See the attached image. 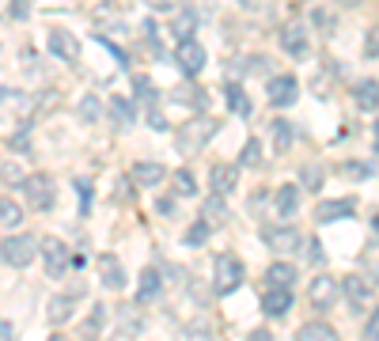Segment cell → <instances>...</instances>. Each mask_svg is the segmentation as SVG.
I'll list each match as a JSON object with an SVG mask.
<instances>
[{"mask_svg":"<svg viewBox=\"0 0 379 341\" xmlns=\"http://www.w3.org/2000/svg\"><path fill=\"white\" fill-rule=\"evenodd\" d=\"M216 129H220V122L216 118H190V122H182V129H178V152H182V156H194V152H202L209 140L216 137Z\"/></svg>","mask_w":379,"mask_h":341,"instance_id":"6da1fadb","label":"cell"},{"mask_svg":"<svg viewBox=\"0 0 379 341\" xmlns=\"http://www.w3.org/2000/svg\"><path fill=\"white\" fill-rule=\"evenodd\" d=\"M23 194H27V205L35 208V213H50L53 201H57V182H53V174L35 171V174H27Z\"/></svg>","mask_w":379,"mask_h":341,"instance_id":"7a4b0ae2","label":"cell"},{"mask_svg":"<svg viewBox=\"0 0 379 341\" xmlns=\"http://www.w3.org/2000/svg\"><path fill=\"white\" fill-rule=\"evenodd\" d=\"M243 284V262L236 255H220L213 262V292L216 296H231Z\"/></svg>","mask_w":379,"mask_h":341,"instance_id":"3957f363","label":"cell"},{"mask_svg":"<svg viewBox=\"0 0 379 341\" xmlns=\"http://www.w3.org/2000/svg\"><path fill=\"white\" fill-rule=\"evenodd\" d=\"M35 255H38V239L35 235H8V239H0V258H4L12 269L31 266V258H35Z\"/></svg>","mask_w":379,"mask_h":341,"instance_id":"277c9868","label":"cell"},{"mask_svg":"<svg viewBox=\"0 0 379 341\" xmlns=\"http://www.w3.org/2000/svg\"><path fill=\"white\" fill-rule=\"evenodd\" d=\"M262 239H265V247H270L273 255H296V250L304 247V235H300L296 228H288V224H281V228H265Z\"/></svg>","mask_w":379,"mask_h":341,"instance_id":"5b68a950","label":"cell"},{"mask_svg":"<svg viewBox=\"0 0 379 341\" xmlns=\"http://www.w3.org/2000/svg\"><path fill=\"white\" fill-rule=\"evenodd\" d=\"M42 258H46V273H50V277H61V273L69 269V247H65V239H57V235L42 239Z\"/></svg>","mask_w":379,"mask_h":341,"instance_id":"8992f818","label":"cell"},{"mask_svg":"<svg viewBox=\"0 0 379 341\" xmlns=\"http://www.w3.org/2000/svg\"><path fill=\"white\" fill-rule=\"evenodd\" d=\"M175 61H178V69H182L186 76H197V72L205 69V46H202V42H194V38L178 42Z\"/></svg>","mask_w":379,"mask_h":341,"instance_id":"52a82bcc","label":"cell"},{"mask_svg":"<svg viewBox=\"0 0 379 341\" xmlns=\"http://www.w3.org/2000/svg\"><path fill=\"white\" fill-rule=\"evenodd\" d=\"M50 53H53V57H61L65 65H72L76 57H80V42H76L72 30L53 27V30H50Z\"/></svg>","mask_w":379,"mask_h":341,"instance_id":"ba28073f","label":"cell"},{"mask_svg":"<svg viewBox=\"0 0 379 341\" xmlns=\"http://www.w3.org/2000/svg\"><path fill=\"white\" fill-rule=\"evenodd\" d=\"M265 95H270L273 106H292L300 99V80L296 76H273L270 87H265Z\"/></svg>","mask_w":379,"mask_h":341,"instance_id":"9c48e42d","label":"cell"},{"mask_svg":"<svg viewBox=\"0 0 379 341\" xmlns=\"http://www.w3.org/2000/svg\"><path fill=\"white\" fill-rule=\"evenodd\" d=\"M129 179L137 186H144V190H155V186L167 179V167H163V163H155V160H141V163H133Z\"/></svg>","mask_w":379,"mask_h":341,"instance_id":"30bf717a","label":"cell"},{"mask_svg":"<svg viewBox=\"0 0 379 341\" xmlns=\"http://www.w3.org/2000/svg\"><path fill=\"white\" fill-rule=\"evenodd\" d=\"M281 46H285L288 57L304 61L307 53H311V46H307V35H304V23H288V27H281Z\"/></svg>","mask_w":379,"mask_h":341,"instance_id":"8fae6325","label":"cell"},{"mask_svg":"<svg viewBox=\"0 0 379 341\" xmlns=\"http://www.w3.org/2000/svg\"><path fill=\"white\" fill-rule=\"evenodd\" d=\"M338 292H341V284L334 277H326V273L315 277V281H311V289H307V296H311V303H315V307H330L334 300H338Z\"/></svg>","mask_w":379,"mask_h":341,"instance_id":"7c38bea8","label":"cell"},{"mask_svg":"<svg viewBox=\"0 0 379 341\" xmlns=\"http://www.w3.org/2000/svg\"><path fill=\"white\" fill-rule=\"evenodd\" d=\"M273 208H277V216H296L300 213V186H292V182L277 186L273 190Z\"/></svg>","mask_w":379,"mask_h":341,"instance_id":"4fadbf2b","label":"cell"},{"mask_svg":"<svg viewBox=\"0 0 379 341\" xmlns=\"http://www.w3.org/2000/svg\"><path fill=\"white\" fill-rule=\"evenodd\" d=\"M99 281L106 284V289H121L126 284V269H121V262L114 255H99Z\"/></svg>","mask_w":379,"mask_h":341,"instance_id":"5bb4252c","label":"cell"},{"mask_svg":"<svg viewBox=\"0 0 379 341\" xmlns=\"http://www.w3.org/2000/svg\"><path fill=\"white\" fill-rule=\"evenodd\" d=\"M209 179H213V194H231L236 190V179H239V167H231V163H216L213 171H209Z\"/></svg>","mask_w":379,"mask_h":341,"instance_id":"9a60e30c","label":"cell"},{"mask_svg":"<svg viewBox=\"0 0 379 341\" xmlns=\"http://www.w3.org/2000/svg\"><path fill=\"white\" fill-rule=\"evenodd\" d=\"M118 326H121V334H126V337H141L144 334V311H141V303L121 307V311H118Z\"/></svg>","mask_w":379,"mask_h":341,"instance_id":"2e32d148","label":"cell"},{"mask_svg":"<svg viewBox=\"0 0 379 341\" xmlns=\"http://www.w3.org/2000/svg\"><path fill=\"white\" fill-rule=\"evenodd\" d=\"M288 307H292V289H265V296H262L265 315H285Z\"/></svg>","mask_w":379,"mask_h":341,"instance_id":"e0dca14e","label":"cell"},{"mask_svg":"<svg viewBox=\"0 0 379 341\" xmlns=\"http://www.w3.org/2000/svg\"><path fill=\"white\" fill-rule=\"evenodd\" d=\"M341 216H353V201H349V197H341V201H322L315 208L319 224H330V220H341Z\"/></svg>","mask_w":379,"mask_h":341,"instance_id":"ac0fdd59","label":"cell"},{"mask_svg":"<svg viewBox=\"0 0 379 341\" xmlns=\"http://www.w3.org/2000/svg\"><path fill=\"white\" fill-rule=\"evenodd\" d=\"M202 220L209 228H220V224H228V205H224V197L220 194H209V201L202 208Z\"/></svg>","mask_w":379,"mask_h":341,"instance_id":"d6986e66","label":"cell"},{"mask_svg":"<svg viewBox=\"0 0 379 341\" xmlns=\"http://www.w3.org/2000/svg\"><path fill=\"white\" fill-rule=\"evenodd\" d=\"M273 152H288L292 148V140H296V129H292V122L288 118H273Z\"/></svg>","mask_w":379,"mask_h":341,"instance_id":"ffe728a7","label":"cell"},{"mask_svg":"<svg viewBox=\"0 0 379 341\" xmlns=\"http://www.w3.org/2000/svg\"><path fill=\"white\" fill-rule=\"evenodd\" d=\"M72 311H76V296H53L50 307H46V318H50L53 326H61Z\"/></svg>","mask_w":379,"mask_h":341,"instance_id":"44dd1931","label":"cell"},{"mask_svg":"<svg viewBox=\"0 0 379 341\" xmlns=\"http://www.w3.org/2000/svg\"><path fill=\"white\" fill-rule=\"evenodd\" d=\"M160 269H144L141 273V289H137V303L144 307V303H152L155 296H160Z\"/></svg>","mask_w":379,"mask_h":341,"instance_id":"7402d4cb","label":"cell"},{"mask_svg":"<svg viewBox=\"0 0 379 341\" xmlns=\"http://www.w3.org/2000/svg\"><path fill=\"white\" fill-rule=\"evenodd\" d=\"M103 323H106V307H103V303H95V307H92V315L84 318V330H80L84 341H99V337H103Z\"/></svg>","mask_w":379,"mask_h":341,"instance_id":"603a6c76","label":"cell"},{"mask_svg":"<svg viewBox=\"0 0 379 341\" xmlns=\"http://www.w3.org/2000/svg\"><path fill=\"white\" fill-rule=\"evenodd\" d=\"M353 99H356V106H364V110H375V106H379V84H375V80H364V84H356V87H353Z\"/></svg>","mask_w":379,"mask_h":341,"instance_id":"cb8c5ba5","label":"cell"},{"mask_svg":"<svg viewBox=\"0 0 379 341\" xmlns=\"http://www.w3.org/2000/svg\"><path fill=\"white\" fill-rule=\"evenodd\" d=\"M228 106H231V114H239V118H251V95L243 91L239 84H228Z\"/></svg>","mask_w":379,"mask_h":341,"instance_id":"d4e9b609","label":"cell"},{"mask_svg":"<svg viewBox=\"0 0 379 341\" xmlns=\"http://www.w3.org/2000/svg\"><path fill=\"white\" fill-rule=\"evenodd\" d=\"M292 281H296V266H288V262L270 266V289H292Z\"/></svg>","mask_w":379,"mask_h":341,"instance_id":"484cf974","label":"cell"},{"mask_svg":"<svg viewBox=\"0 0 379 341\" xmlns=\"http://www.w3.org/2000/svg\"><path fill=\"white\" fill-rule=\"evenodd\" d=\"M296 341H338V334H334L330 326H322V323H304Z\"/></svg>","mask_w":379,"mask_h":341,"instance_id":"4316f807","label":"cell"},{"mask_svg":"<svg viewBox=\"0 0 379 341\" xmlns=\"http://www.w3.org/2000/svg\"><path fill=\"white\" fill-rule=\"evenodd\" d=\"M341 292L349 296V303H356V307H361V303L368 300V296H372V289H368V284H364L361 277H356V273H353V277H345V281H341Z\"/></svg>","mask_w":379,"mask_h":341,"instance_id":"83f0119b","label":"cell"},{"mask_svg":"<svg viewBox=\"0 0 379 341\" xmlns=\"http://www.w3.org/2000/svg\"><path fill=\"white\" fill-rule=\"evenodd\" d=\"M80 118H84V122H99V118H103V99L87 91V95L80 99Z\"/></svg>","mask_w":379,"mask_h":341,"instance_id":"f1b7e54d","label":"cell"},{"mask_svg":"<svg viewBox=\"0 0 379 341\" xmlns=\"http://www.w3.org/2000/svg\"><path fill=\"white\" fill-rule=\"evenodd\" d=\"M0 224H4V228H19V224H23V208L4 197V201H0Z\"/></svg>","mask_w":379,"mask_h":341,"instance_id":"f546056e","label":"cell"},{"mask_svg":"<svg viewBox=\"0 0 379 341\" xmlns=\"http://www.w3.org/2000/svg\"><path fill=\"white\" fill-rule=\"evenodd\" d=\"M110 114H114L118 125H133V103L129 99H114V103H110Z\"/></svg>","mask_w":379,"mask_h":341,"instance_id":"4dcf8cb0","label":"cell"},{"mask_svg":"<svg viewBox=\"0 0 379 341\" xmlns=\"http://www.w3.org/2000/svg\"><path fill=\"white\" fill-rule=\"evenodd\" d=\"M311 23H315L322 35H330V30L338 27V23H334V16H330V8H322V4H319V8H311Z\"/></svg>","mask_w":379,"mask_h":341,"instance_id":"1f68e13d","label":"cell"},{"mask_svg":"<svg viewBox=\"0 0 379 341\" xmlns=\"http://www.w3.org/2000/svg\"><path fill=\"white\" fill-rule=\"evenodd\" d=\"M175 190H178V197H194L197 194L194 174H190V171H175Z\"/></svg>","mask_w":379,"mask_h":341,"instance_id":"d6a6232c","label":"cell"},{"mask_svg":"<svg viewBox=\"0 0 379 341\" xmlns=\"http://www.w3.org/2000/svg\"><path fill=\"white\" fill-rule=\"evenodd\" d=\"M133 87H137V99H141V103H155V99H160V91H155V84L148 80V76H137Z\"/></svg>","mask_w":379,"mask_h":341,"instance_id":"836d02e7","label":"cell"},{"mask_svg":"<svg viewBox=\"0 0 379 341\" xmlns=\"http://www.w3.org/2000/svg\"><path fill=\"white\" fill-rule=\"evenodd\" d=\"M0 179H4L8 186H23L27 174H23V167H19V163H0Z\"/></svg>","mask_w":379,"mask_h":341,"instance_id":"e575fe53","label":"cell"},{"mask_svg":"<svg viewBox=\"0 0 379 341\" xmlns=\"http://www.w3.org/2000/svg\"><path fill=\"white\" fill-rule=\"evenodd\" d=\"M209 232H213V228H209L205 220H197V224H194V228H190V232H186V247H202L205 239H209Z\"/></svg>","mask_w":379,"mask_h":341,"instance_id":"d590c367","label":"cell"},{"mask_svg":"<svg viewBox=\"0 0 379 341\" xmlns=\"http://www.w3.org/2000/svg\"><path fill=\"white\" fill-rule=\"evenodd\" d=\"M182 341H213V330H209L205 323H190L182 330Z\"/></svg>","mask_w":379,"mask_h":341,"instance_id":"8d00e7d4","label":"cell"},{"mask_svg":"<svg viewBox=\"0 0 379 341\" xmlns=\"http://www.w3.org/2000/svg\"><path fill=\"white\" fill-rule=\"evenodd\" d=\"M243 163H247V167H258L262 163V145L258 140H247V145H243Z\"/></svg>","mask_w":379,"mask_h":341,"instance_id":"74e56055","label":"cell"},{"mask_svg":"<svg viewBox=\"0 0 379 341\" xmlns=\"http://www.w3.org/2000/svg\"><path fill=\"white\" fill-rule=\"evenodd\" d=\"M364 57H379V23L368 27V35H364Z\"/></svg>","mask_w":379,"mask_h":341,"instance_id":"f35d334b","label":"cell"},{"mask_svg":"<svg viewBox=\"0 0 379 341\" xmlns=\"http://www.w3.org/2000/svg\"><path fill=\"white\" fill-rule=\"evenodd\" d=\"M190 30H194V16L182 12V16L175 19V35H178V42H186V38H190Z\"/></svg>","mask_w":379,"mask_h":341,"instance_id":"ab89813d","label":"cell"},{"mask_svg":"<svg viewBox=\"0 0 379 341\" xmlns=\"http://www.w3.org/2000/svg\"><path fill=\"white\" fill-rule=\"evenodd\" d=\"M300 179H304L307 190H319V186H322V171H319V167H307L304 174H300Z\"/></svg>","mask_w":379,"mask_h":341,"instance_id":"60d3db41","label":"cell"},{"mask_svg":"<svg viewBox=\"0 0 379 341\" xmlns=\"http://www.w3.org/2000/svg\"><path fill=\"white\" fill-rule=\"evenodd\" d=\"M341 174H356V179H368V174H372V167H368V163H341Z\"/></svg>","mask_w":379,"mask_h":341,"instance_id":"b9f144b4","label":"cell"},{"mask_svg":"<svg viewBox=\"0 0 379 341\" xmlns=\"http://www.w3.org/2000/svg\"><path fill=\"white\" fill-rule=\"evenodd\" d=\"M364 337H368V341H379V311L368 315V323H364Z\"/></svg>","mask_w":379,"mask_h":341,"instance_id":"7bdbcfd3","label":"cell"},{"mask_svg":"<svg viewBox=\"0 0 379 341\" xmlns=\"http://www.w3.org/2000/svg\"><path fill=\"white\" fill-rule=\"evenodd\" d=\"M27 4H31V0H12V16L23 19V16H27Z\"/></svg>","mask_w":379,"mask_h":341,"instance_id":"ee69618b","label":"cell"},{"mask_svg":"<svg viewBox=\"0 0 379 341\" xmlns=\"http://www.w3.org/2000/svg\"><path fill=\"white\" fill-rule=\"evenodd\" d=\"M247 341H273V334H270V330H251Z\"/></svg>","mask_w":379,"mask_h":341,"instance_id":"f6af8a7d","label":"cell"},{"mask_svg":"<svg viewBox=\"0 0 379 341\" xmlns=\"http://www.w3.org/2000/svg\"><path fill=\"white\" fill-rule=\"evenodd\" d=\"M148 125H152V129H167V122H163V114H155V110H152V114H148Z\"/></svg>","mask_w":379,"mask_h":341,"instance_id":"bcb514c9","label":"cell"},{"mask_svg":"<svg viewBox=\"0 0 379 341\" xmlns=\"http://www.w3.org/2000/svg\"><path fill=\"white\" fill-rule=\"evenodd\" d=\"M152 8H178V0H148Z\"/></svg>","mask_w":379,"mask_h":341,"instance_id":"7dc6e473","label":"cell"},{"mask_svg":"<svg viewBox=\"0 0 379 341\" xmlns=\"http://www.w3.org/2000/svg\"><path fill=\"white\" fill-rule=\"evenodd\" d=\"M160 213H163V216L175 213V201H171V197H167V201H160Z\"/></svg>","mask_w":379,"mask_h":341,"instance_id":"c3c4849f","label":"cell"},{"mask_svg":"<svg viewBox=\"0 0 379 341\" xmlns=\"http://www.w3.org/2000/svg\"><path fill=\"white\" fill-rule=\"evenodd\" d=\"M0 341H12V326L8 323H0Z\"/></svg>","mask_w":379,"mask_h":341,"instance_id":"681fc988","label":"cell"},{"mask_svg":"<svg viewBox=\"0 0 379 341\" xmlns=\"http://www.w3.org/2000/svg\"><path fill=\"white\" fill-rule=\"evenodd\" d=\"M334 4H341V8H353V4H361V0H334Z\"/></svg>","mask_w":379,"mask_h":341,"instance_id":"f907efd6","label":"cell"},{"mask_svg":"<svg viewBox=\"0 0 379 341\" xmlns=\"http://www.w3.org/2000/svg\"><path fill=\"white\" fill-rule=\"evenodd\" d=\"M239 4H247V8H258V0H239Z\"/></svg>","mask_w":379,"mask_h":341,"instance_id":"816d5d0a","label":"cell"},{"mask_svg":"<svg viewBox=\"0 0 379 341\" xmlns=\"http://www.w3.org/2000/svg\"><path fill=\"white\" fill-rule=\"evenodd\" d=\"M375 148H379V125H375Z\"/></svg>","mask_w":379,"mask_h":341,"instance_id":"f5cc1de1","label":"cell"},{"mask_svg":"<svg viewBox=\"0 0 379 341\" xmlns=\"http://www.w3.org/2000/svg\"><path fill=\"white\" fill-rule=\"evenodd\" d=\"M372 228H375V235H379V216H375V224H372Z\"/></svg>","mask_w":379,"mask_h":341,"instance_id":"db71d44e","label":"cell"}]
</instances>
